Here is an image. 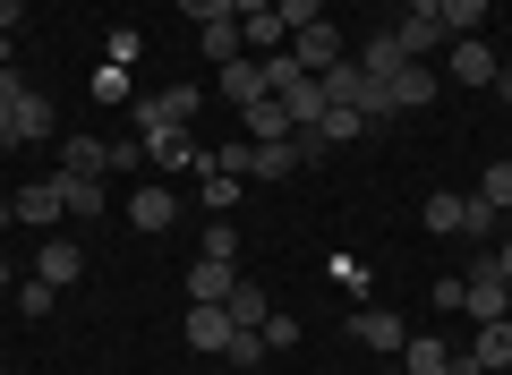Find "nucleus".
<instances>
[{
    "label": "nucleus",
    "mask_w": 512,
    "mask_h": 375,
    "mask_svg": "<svg viewBox=\"0 0 512 375\" xmlns=\"http://www.w3.org/2000/svg\"><path fill=\"white\" fill-rule=\"evenodd\" d=\"M461 316L470 324H504L512 316V282L495 273V256H478V265L461 273Z\"/></svg>",
    "instance_id": "obj_1"
},
{
    "label": "nucleus",
    "mask_w": 512,
    "mask_h": 375,
    "mask_svg": "<svg viewBox=\"0 0 512 375\" xmlns=\"http://www.w3.org/2000/svg\"><path fill=\"white\" fill-rule=\"evenodd\" d=\"M495 69H504L495 43H478V35H453V43H444V77H453V86H495Z\"/></svg>",
    "instance_id": "obj_2"
},
{
    "label": "nucleus",
    "mask_w": 512,
    "mask_h": 375,
    "mask_svg": "<svg viewBox=\"0 0 512 375\" xmlns=\"http://www.w3.org/2000/svg\"><path fill=\"white\" fill-rule=\"evenodd\" d=\"M197 120V86H163V94H137V137H163V128Z\"/></svg>",
    "instance_id": "obj_3"
},
{
    "label": "nucleus",
    "mask_w": 512,
    "mask_h": 375,
    "mask_svg": "<svg viewBox=\"0 0 512 375\" xmlns=\"http://www.w3.org/2000/svg\"><path fill=\"white\" fill-rule=\"evenodd\" d=\"M231 333H239V324H231V307H222V299H188V350L222 358V350H231Z\"/></svg>",
    "instance_id": "obj_4"
},
{
    "label": "nucleus",
    "mask_w": 512,
    "mask_h": 375,
    "mask_svg": "<svg viewBox=\"0 0 512 375\" xmlns=\"http://www.w3.org/2000/svg\"><path fill=\"white\" fill-rule=\"evenodd\" d=\"M291 52H299V69H308V77H325L333 60H350V43H342V26H333V18H316V26H299V35H291Z\"/></svg>",
    "instance_id": "obj_5"
},
{
    "label": "nucleus",
    "mask_w": 512,
    "mask_h": 375,
    "mask_svg": "<svg viewBox=\"0 0 512 375\" xmlns=\"http://www.w3.org/2000/svg\"><path fill=\"white\" fill-rule=\"evenodd\" d=\"M384 35H393V52H402V60H419V52H444V43H453L436 9H402V26H384Z\"/></svg>",
    "instance_id": "obj_6"
},
{
    "label": "nucleus",
    "mask_w": 512,
    "mask_h": 375,
    "mask_svg": "<svg viewBox=\"0 0 512 375\" xmlns=\"http://www.w3.org/2000/svg\"><path fill=\"white\" fill-rule=\"evenodd\" d=\"M350 333H359V341H367V350H376V358H402L410 324L393 316V307H359V316H350Z\"/></svg>",
    "instance_id": "obj_7"
},
{
    "label": "nucleus",
    "mask_w": 512,
    "mask_h": 375,
    "mask_svg": "<svg viewBox=\"0 0 512 375\" xmlns=\"http://www.w3.org/2000/svg\"><path fill=\"white\" fill-rule=\"evenodd\" d=\"M9 205H18V222H26V231H52V222L69 214V197H60V171H52V179H35V188H18Z\"/></svg>",
    "instance_id": "obj_8"
},
{
    "label": "nucleus",
    "mask_w": 512,
    "mask_h": 375,
    "mask_svg": "<svg viewBox=\"0 0 512 375\" xmlns=\"http://www.w3.org/2000/svg\"><path fill=\"white\" fill-rule=\"evenodd\" d=\"M77 273H86V248H77V239H52V231H43V248H35V282L69 290Z\"/></svg>",
    "instance_id": "obj_9"
},
{
    "label": "nucleus",
    "mask_w": 512,
    "mask_h": 375,
    "mask_svg": "<svg viewBox=\"0 0 512 375\" xmlns=\"http://www.w3.org/2000/svg\"><path fill=\"white\" fill-rule=\"evenodd\" d=\"M214 86H222V103H231V111H248V103L274 94V86H265V60H231V69H214Z\"/></svg>",
    "instance_id": "obj_10"
},
{
    "label": "nucleus",
    "mask_w": 512,
    "mask_h": 375,
    "mask_svg": "<svg viewBox=\"0 0 512 375\" xmlns=\"http://www.w3.org/2000/svg\"><path fill=\"white\" fill-rule=\"evenodd\" d=\"M146 162H163V171H205L214 154H205L188 128H163V137H146Z\"/></svg>",
    "instance_id": "obj_11"
},
{
    "label": "nucleus",
    "mask_w": 512,
    "mask_h": 375,
    "mask_svg": "<svg viewBox=\"0 0 512 375\" xmlns=\"http://www.w3.org/2000/svg\"><path fill=\"white\" fill-rule=\"evenodd\" d=\"M384 94H393V111H419V103H436V69H427V60H402V69L384 77Z\"/></svg>",
    "instance_id": "obj_12"
},
{
    "label": "nucleus",
    "mask_w": 512,
    "mask_h": 375,
    "mask_svg": "<svg viewBox=\"0 0 512 375\" xmlns=\"http://www.w3.org/2000/svg\"><path fill=\"white\" fill-rule=\"evenodd\" d=\"M128 222H137V231H171V222H180V197H171V188H128Z\"/></svg>",
    "instance_id": "obj_13"
},
{
    "label": "nucleus",
    "mask_w": 512,
    "mask_h": 375,
    "mask_svg": "<svg viewBox=\"0 0 512 375\" xmlns=\"http://www.w3.org/2000/svg\"><path fill=\"white\" fill-rule=\"evenodd\" d=\"M282 111H291V128H316V120H325V77H291V86H282Z\"/></svg>",
    "instance_id": "obj_14"
},
{
    "label": "nucleus",
    "mask_w": 512,
    "mask_h": 375,
    "mask_svg": "<svg viewBox=\"0 0 512 375\" xmlns=\"http://www.w3.org/2000/svg\"><path fill=\"white\" fill-rule=\"evenodd\" d=\"M197 52L214 60V69H231V60H248V35H239V18H214V26H197Z\"/></svg>",
    "instance_id": "obj_15"
},
{
    "label": "nucleus",
    "mask_w": 512,
    "mask_h": 375,
    "mask_svg": "<svg viewBox=\"0 0 512 375\" xmlns=\"http://www.w3.org/2000/svg\"><path fill=\"white\" fill-rule=\"evenodd\" d=\"M453 358H461V350H453V341H436V333H410V341H402V367H410V375H453Z\"/></svg>",
    "instance_id": "obj_16"
},
{
    "label": "nucleus",
    "mask_w": 512,
    "mask_h": 375,
    "mask_svg": "<svg viewBox=\"0 0 512 375\" xmlns=\"http://www.w3.org/2000/svg\"><path fill=\"white\" fill-rule=\"evenodd\" d=\"M239 120H248V137H256V145H282V137H299V128H291V111H282V94H265V103H248Z\"/></svg>",
    "instance_id": "obj_17"
},
{
    "label": "nucleus",
    "mask_w": 512,
    "mask_h": 375,
    "mask_svg": "<svg viewBox=\"0 0 512 375\" xmlns=\"http://www.w3.org/2000/svg\"><path fill=\"white\" fill-rule=\"evenodd\" d=\"M9 128H18V145H43V137H52V94L26 86V94H18V111H9Z\"/></svg>",
    "instance_id": "obj_18"
},
{
    "label": "nucleus",
    "mask_w": 512,
    "mask_h": 375,
    "mask_svg": "<svg viewBox=\"0 0 512 375\" xmlns=\"http://www.w3.org/2000/svg\"><path fill=\"white\" fill-rule=\"evenodd\" d=\"M60 171L103 179V171H111V137H69V145H60Z\"/></svg>",
    "instance_id": "obj_19"
},
{
    "label": "nucleus",
    "mask_w": 512,
    "mask_h": 375,
    "mask_svg": "<svg viewBox=\"0 0 512 375\" xmlns=\"http://www.w3.org/2000/svg\"><path fill=\"white\" fill-rule=\"evenodd\" d=\"M231 282H239V265H222V256H197L188 265V299H231Z\"/></svg>",
    "instance_id": "obj_20"
},
{
    "label": "nucleus",
    "mask_w": 512,
    "mask_h": 375,
    "mask_svg": "<svg viewBox=\"0 0 512 375\" xmlns=\"http://www.w3.org/2000/svg\"><path fill=\"white\" fill-rule=\"evenodd\" d=\"M461 214H470V197H461V188H436V197L419 205V222H427L436 239H453V231H461Z\"/></svg>",
    "instance_id": "obj_21"
},
{
    "label": "nucleus",
    "mask_w": 512,
    "mask_h": 375,
    "mask_svg": "<svg viewBox=\"0 0 512 375\" xmlns=\"http://www.w3.org/2000/svg\"><path fill=\"white\" fill-rule=\"evenodd\" d=\"M470 358H478V375H495V367H512V316H504V324H478V341H470Z\"/></svg>",
    "instance_id": "obj_22"
},
{
    "label": "nucleus",
    "mask_w": 512,
    "mask_h": 375,
    "mask_svg": "<svg viewBox=\"0 0 512 375\" xmlns=\"http://www.w3.org/2000/svg\"><path fill=\"white\" fill-rule=\"evenodd\" d=\"M239 35H248V52H291V26H282V9H256V18H239Z\"/></svg>",
    "instance_id": "obj_23"
},
{
    "label": "nucleus",
    "mask_w": 512,
    "mask_h": 375,
    "mask_svg": "<svg viewBox=\"0 0 512 375\" xmlns=\"http://www.w3.org/2000/svg\"><path fill=\"white\" fill-rule=\"evenodd\" d=\"M197 197H205V214H231V205L248 197V179H239V171H222V162H205V188H197Z\"/></svg>",
    "instance_id": "obj_24"
},
{
    "label": "nucleus",
    "mask_w": 512,
    "mask_h": 375,
    "mask_svg": "<svg viewBox=\"0 0 512 375\" xmlns=\"http://www.w3.org/2000/svg\"><path fill=\"white\" fill-rule=\"evenodd\" d=\"M222 307H231V324H239V333H265V316H274L256 282H231V299H222Z\"/></svg>",
    "instance_id": "obj_25"
},
{
    "label": "nucleus",
    "mask_w": 512,
    "mask_h": 375,
    "mask_svg": "<svg viewBox=\"0 0 512 375\" xmlns=\"http://www.w3.org/2000/svg\"><path fill=\"white\" fill-rule=\"evenodd\" d=\"M470 197H478V205H495V214H512V162H487Z\"/></svg>",
    "instance_id": "obj_26"
},
{
    "label": "nucleus",
    "mask_w": 512,
    "mask_h": 375,
    "mask_svg": "<svg viewBox=\"0 0 512 375\" xmlns=\"http://www.w3.org/2000/svg\"><path fill=\"white\" fill-rule=\"evenodd\" d=\"M436 18H444V35H478L487 26V0H436Z\"/></svg>",
    "instance_id": "obj_27"
},
{
    "label": "nucleus",
    "mask_w": 512,
    "mask_h": 375,
    "mask_svg": "<svg viewBox=\"0 0 512 375\" xmlns=\"http://www.w3.org/2000/svg\"><path fill=\"white\" fill-rule=\"evenodd\" d=\"M60 197H69V214H103V179H77V171H60Z\"/></svg>",
    "instance_id": "obj_28"
},
{
    "label": "nucleus",
    "mask_w": 512,
    "mask_h": 375,
    "mask_svg": "<svg viewBox=\"0 0 512 375\" xmlns=\"http://www.w3.org/2000/svg\"><path fill=\"white\" fill-rule=\"evenodd\" d=\"M197 256H222V265H239V231H231V214L205 222V248H197Z\"/></svg>",
    "instance_id": "obj_29"
},
{
    "label": "nucleus",
    "mask_w": 512,
    "mask_h": 375,
    "mask_svg": "<svg viewBox=\"0 0 512 375\" xmlns=\"http://www.w3.org/2000/svg\"><path fill=\"white\" fill-rule=\"evenodd\" d=\"M94 103H128V69H120V60L94 69Z\"/></svg>",
    "instance_id": "obj_30"
},
{
    "label": "nucleus",
    "mask_w": 512,
    "mask_h": 375,
    "mask_svg": "<svg viewBox=\"0 0 512 375\" xmlns=\"http://www.w3.org/2000/svg\"><path fill=\"white\" fill-rule=\"evenodd\" d=\"M188 26H214V18H239V0H180Z\"/></svg>",
    "instance_id": "obj_31"
},
{
    "label": "nucleus",
    "mask_w": 512,
    "mask_h": 375,
    "mask_svg": "<svg viewBox=\"0 0 512 375\" xmlns=\"http://www.w3.org/2000/svg\"><path fill=\"white\" fill-rule=\"evenodd\" d=\"M274 9H282V26H291V35H299V26H316V18H325V0H274Z\"/></svg>",
    "instance_id": "obj_32"
},
{
    "label": "nucleus",
    "mask_w": 512,
    "mask_h": 375,
    "mask_svg": "<svg viewBox=\"0 0 512 375\" xmlns=\"http://www.w3.org/2000/svg\"><path fill=\"white\" fill-rule=\"evenodd\" d=\"M18 316H52V282H18Z\"/></svg>",
    "instance_id": "obj_33"
},
{
    "label": "nucleus",
    "mask_w": 512,
    "mask_h": 375,
    "mask_svg": "<svg viewBox=\"0 0 512 375\" xmlns=\"http://www.w3.org/2000/svg\"><path fill=\"white\" fill-rule=\"evenodd\" d=\"M222 358H231V367H256V358H265V333H231V350H222Z\"/></svg>",
    "instance_id": "obj_34"
},
{
    "label": "nucleus",
    "mask_w": 512,
    "mask_h": 375,
    "mask_svg": "<svg viewBox=\"0 0 512 375\" xmlns=\"http://www.w3.org/2000/svg\"><path fill=\"white\" fill-rule=\"evenodd\" d=\"M146 162V137H111V171H137Z\"/></svg>",
    "instance_id": "obj_35"
},
{
    "label": "nucleus",
    "mask_w": 512,
    "mask_h": 375,
    "mask_svg": "<svg viewBox=\"0 0 512 375\" xmlns=\"http://www.w3.org/2000/svg\"><path fill=\"white\" fill-rule=\"evenodd\" d=\"M333 282H342L350 299H359V290H367V265H359V256H333Z\"/></svg>",
    "instance_id": "obj_36"
},
{
    "label": "nucleus",
    "mask_w": 512,
    "mask_h": 375,
    "mask_svg": "<svg viewBox=\"0 0 512 375\" xmlns=\"http://www.w3.org/2000/svg\"><path fill=\"white\" fill-rule=\"evenodd\" d=\"M26 18V0H0V35H9V26H18Z\"/></svg>",
    "instance_id": "obj_37"
},
{
    "label": "nucleus",
    "mask_w": 512,
    "mask_h": 375,
    "mask_svg": "<svg viewBox=\"0 0 512 375\" xmlns=\"http://www.w3.org/2000/svg\"><path fill=\"white\" fill-rule=\"evenodd\" d=\"M495 94H504V103H512V60H504V69H495Z\"/></svg>",
    "instance_id": "obj_38"
},
{
    "label": "nucleus",
    "mask_w": 512,
    "mask_h": 375,
    "mask_svg": "<svg viewBox=\"0 0 512 375\" xmlns=\"http://www.w3.org/2000/svg\"><path fill=\"white\" fill-rule=\"evenodd\" d=\"M495 273H504V282H512V239H504V248H495Z\"/></svg>",
    "instance_id": "obj_39"
},
{
    "label": "nucleus",
    "mask_w": 512,
    "mask_h": 375,
    "mask_svg": "<svg viewBox=\"0 0 512 375\" xmlns=\"http://www.w3.org/2000/svg\"><path fill=\"white\" fill-rule=\"evenodd\" d=\"M9 222H18V205H9V197H0V231H9Z\"/></svg>",
    "instance_id": "obj_40"
},
{
    "label": "nucleus",
    "mask_w": 512,
    "mask_h": 375,
    "mask_svg": "<svg viewBox=\"0 0 512 375\" xmlns=\"http://www.w3.org/2000/svg\"><path fill=\"white\" fill-rule=\"evenodd\" d=\"M9 60H18V43H9V35H0V69H9Z\"/></svg>",
    "instance_id": "obj_41"
},
{
    "label": "nucleus",
    "mask_w": 512,
    "mask_h": 375,
    "mask_svg": "<svg viewBox=\"0 0 512 375\" xmlns=\"http://www.w3.org/2000/svg\"><path fill=\"white\" fill-rule=\"evenodd\" d=\"M376 375H410V367H402V358H384V367H376Z\"/></svg>",
    "instance_id": "obj_42"
},
{
    "label": "nucleus",
    "mask_w": 512,
    "mask_h": 375,
    "mask_svg": "<svg viewBox=\"0 0 512 375\" xmlns=\"http://www.w3.org/2000/svg\"><path fill=\"white\" fill-rule=\"evenodd\" d=\"M0 290H9V256H0Z\"/></svg>",
    "instance_id": "obj_43"
}]
</instances>
